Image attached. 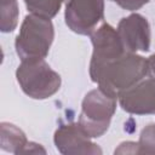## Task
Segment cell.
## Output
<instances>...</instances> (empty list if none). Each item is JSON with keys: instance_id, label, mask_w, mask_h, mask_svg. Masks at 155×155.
Wrapping results in <instances>:
<instances>
[{"instance_id": "obj_16", "label": "cell", "mask_w": 155, "mask_h": 155, "mask_svg": "<svg viewBox=\"0 0 155 155\" xmlns=\"http://www.w3.org/2000/svg\"><path fill=\"white\" fill-rule=\"evenodd\" d=\"M38 154V153H42L45 154L46 150L40 145V144H36V143H33V142H28V144L24 147V149L22 150V154Z\"/></svg>"}, {"instance_id": "obj_3", "label": "cell", "mask_w": 155, "mask_h": 155, "mask_svg": "<svg viewBox=\"0 0 155 155\" xmlns=\"http://www.w3.org/2000/svg\"><path fill=\"white\" fill-rule=\"evenodd\" d=\"M22 91L34 99H46L61 87V75L51 69L44 58L22 61L16 70Z\"/></svg>"}, {"instance_id": "obj_15", "label": "cell", "mask_w": 155, "mask_h": 155, "mask_svg": "<svg viewBox=\"0 0 155 155\" xmlns=\"http://www.w3.org/2000/svg\"><path fill=\"white\" fill-rule=\"evenodd\" d=\"M138 154V143L134 142H124L120 144V147L115 150V154Z\"/></svg>"}, {"instance_id": "obj_13", "label": "cell", "mask_w": 155, "mask_h": 155, "mask_svg": "<svg viewBox=\"0 0 155 155\" xmlns=\"http://www.w3.org/2000/svg\"><path fill=\"white\" fill-rule=\"evenodd\" d=\"M138 154H155V124L145 126L138 140Z\"/></svg>"}, {"instance_id": "obj_9", "label": "cell", "mask_w": 155, "mask_h": 155, "mask_svg": "<svg viewBox=\"0 0 155 155\" xmlns=\"http://www.w3.org/2000/svg\"><path fill=\"white\" fill-rule=\"evenodd\" d=\"M121 108L136 115L155 114V78L143 79L117 97Z\"/></svg>"}, {"instance_id": "obj_11", "label": "cell", "mask_w": 155, "mask_h": 155, "mask_svg": "<svg viewBox=\"0 0 155 155\" xmlns=\"http://www.w3.org/2000/svg\"><path fill=\"white\" fill-rule=\"evenodd\" d=\"M17 0H0V29L2 33L13 31L18 24Z\"/></svg>"}, {"instance_id": "obj_10", "label": "cell", "mask_w": 155, "mask_h": 155, "mask_svg": "<svg viewBox=\"0 0 155 155\" xmlns=\"http://www.w3.org/2000/svg\"><path fill=\"white\" fill-rule=\"evenodd\" d=\"M0 145L1 149L13 154H22V150L28 144L24 132L10 122H1L0 125Z\"/></svg>"}, {"instance_id": "obj_4", "label": "cell", "mask_w": 155, "mask_h": 155, "mask_svg": "<svg viewBox=\"0 0 155 155\" xmlns=\"http://www.w3.org/2000/svg\"><path fill=\"white\" fill-rule=\"evenodd\" d=\"M115 110L116 97L108 94L98 87L84 97L78 122L90 138H97L108 131Z\"/></svg>"}, {"instance_id": "obj_14", "label": "cell", "mask_w": 155, "mask_h": 155, "mask_svg": "<svg viewBox=\"0 0 155 155\" xmlns=\"http://www.w3.org/2000/svg\"><path fill=\"white\" fill-rule=\"evenodd\" d=\"M111 1L115 2L116 5H119L120 7H122L124 10H127V11L139 10L145 4L149 2V0H111Z\"/></svg>"}, {"instance_id": "obj_17", "label": "cell", "mask_w": 155, "mask_h": 155, "mask_svg": "<svg viewBox=\"0 0 155 155\" xmlns=\"http://www.w3.org/2000/svg\"><path fill=\"white\" fill-rule=\"evenodd\" d=\"M148 67H149V74H151L155 78V53L148 58Z\"/></svg>"}, {"instance_id": "obj_7", "label": "cell", "mask_w": 155, "mask_h": 155, "mask_svg": "<svg viewBox=\"0 0 155 155\" xmlns=\"http://www.w3.org/2000/svg\"><path fill=\"white\" fill-rule=\"evenodd\" d=\"M53 142L59 153L64 155H96L102 154V149L91 142L82 131L79 122L61 125L53 136Z\"/></svg>"}, {"instance_id": "obj_5", "label": "cell", "mask_w": 155, "mask_h": 155, "mask_svg": "<svg viewBox=\"0 0 155 155\" xmlns=\"http://www.w3.org/2000/svg\"><path fill=\"white\" fill-rule=\"evenodd\" d=\"M64 19L69 29L91 35L104 18V0H64Z\"/></svg>"}, {"instance_id": "obj_1", "label": "cell", "mask_w": 155, "mask_h": 155, "mask_svg": "<svg viewBox=\"0 0 155 155\" xmlns=\"http://www.w3.org/2000/svg\"><path fill=\"white\" fill-rule=\"evenodd\" d=\"M148 74V59L137 53L125 52L102 65L90 78L104 92L117 98L121 92L143 80Z\"/></svg>"}, {"instance_id": "obj_6", "label": "cell", "mask_w": 155, "mask_h": 155, "mask_svg": "<svg viewBox=\"0 0 155 155\" xmlns=\"http://www.w3.org/2000/svg\"><path fill=\"white\" fill-rule=\"evenodd\" d=\"M91 42L93 52L90 62V75L126 52L116 29L108 23L101 24L91 34Z\"/></svg>"}, {"instance_id": "obj_12", "label": "cell", "mask_w": 155, "mask_h": 155, "mask_svg": "<svg viewBox=\"0 0 155 155\" xmlns=\"http://www.w3.org/2000/svg\"><path fill=\"white\" fill-rule=\"evenodd\" d=\"M63 1L64 0H24V4L31 15L51 19L58 13Z\"/></svg>"}, {"instance_id": "obj_8", "label": "cell", "mask_w": 155, "mask_h": 155, "mask_svg": "<svg viewBox=\"0 0 155 155\" xmlns=\"http://www.w3.org/2000/svg\"><path fill=\"white\" fill-rule=\"evenodd\" d=\"M126 52L137 53L147 52L150 48V25L148 19L139 15L132 13L124 17L116 29Z\"/></svg>"}, {"instance_id": "obj_2", "label": "cell", "mask_w": 155, "mask_h": 155, "mask_svg": "<svg viewBox=\"0 0 155 155\" xmlns=\"http://www.w3.org/2000/svg\"><path fill=\"white\" fill-rule=\"evenodd\" d=\"M54 38V28L51 19L27 15L22 22L15 41L18 57L22 61L45 58Z\"/></svg>"}]
</instances>
